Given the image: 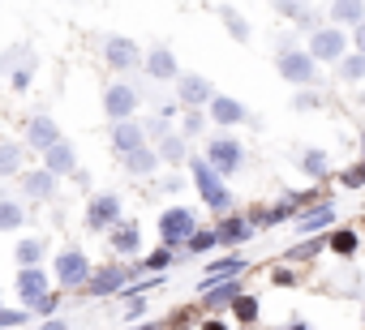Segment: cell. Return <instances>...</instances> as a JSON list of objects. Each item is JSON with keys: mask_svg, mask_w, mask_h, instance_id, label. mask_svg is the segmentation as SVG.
<instances>
[{"mask_svg": "<svg viewBox=\"0 0 365 330\" xmlns=\"http://www.w3.org/2000/svg\"><path fill=\"white\" fill-rule=\"evenodd\" d=\"M318 103H322V95H314V90H305V95H297V99H292V107H297V112H314Z\"/></svg>", "mask_w": 365, "mask_h": 330, "instance_id": "cell-38", "label": "cell"}, {"mask_svg": "<svg viewBox=\"0 0 365 330\" xmlns=\"http://www.w3.org/2000/svg\"><path fill=\"white\" fill-rule=\"evenodd\" d=\"M142 142H146V129H138L133 120H125V124H116V129H112V146L120 150V159H125V154H133V150H142Z\"/></svg>", "mask_w": 365, "mask_h": 330, "instance_id": "cell-18", "label": "cell"}, {"mask_svg": "<svg viewBox=\"0 0 365 330\" xmlns=\"http://www.w3.org/2000/svg\"><path fill=\"white\" fill-rule=\"evenodd\" d=\"M14 86L26 90V86H31V69H18V73H14Z\"/></svg>", "mask_w": 365, "mask_h": 330, "instance_id": "cell-42", "label": "cell"}, {"mask_svg": "<svg viewBox=\"0 0 365 330\" xmlns=\"http://www.w3.org/2000/svg\"><path fill=\"white\" fill-rule=\"evenodd\" d=\"M198 232V219L190 215V206H168L159 215V236L163 245H190V236Z\"/></svg>", "mask_w": 365, "mask_h": 330, "instance_id": "cell-2", "label": "cell"}, {"mask_svg": "<svg viewBox=\"0 0 365 330\" xmlns=\"http://www.w3.org/2000/svg\"><path fill=\"white\" fill-rule=\"evenodd\" d=\"M142 69H146L155 82H172V78L180 82V73H176V56H172L168 48H155V52L146 56V65H142Z\"/></svg>", "mask_w": 365, "mask_h": 330, "instance_id": "cell-15", "label": "cell"}, {"mask_svg": "<svg viewBox=\"0 0 365 330\" xmlns=\"http://www.w3.org/2000/svg\"><path fill=\"white\" fill-rule=\"evenodd\" d=\"M73 168H78V154H73L69 142H56V146L43 154V172H52V176H65V172H73Z\"/></svg>", "mask_w": 365, "mask_h": 330, "instance_id": "cell-14", "label": "cell"}, {"mask_svg": "<svg viewBox=\"0 0 365 330\" xmlns=\"http://www.w3.org/2000/svg\"><path fill=\"white\" fill-rule=\"evenodd\" d=\"M43 249H48V240H18L14 262H18L22 270H35V266H39V257H43Z\"/></svg>", "mask_w": 365, "mask_h": 330, "instance_id": "cell-20", "label": "cell"}, {"mask_svg": "<svg viewBox=\"0 0 365 330\" xmlns=\"http://www.w3.org/2000/svg\"><path fill=\"white\" fill-rule=\"evenodd\" d=\"M22 193L26 198H35V202H52L56 198V176L52 172H22Z\"/></svg>", "mask_w": 365, "mask_h": 330, "instance_id": "cell-12", "label": "cell"}, {"mask_svg": "<svg viewBox=\"0 0 365 330\" xmlns=\"http://www.w3.org/2000/svg\"><path fill=\"white\" fill-rule=\"evenodd\" d=\"M288 330H305V321H297V326H288Z\"/></svg>", "mask_w": 365, "mask_h": 330, "instance_id": "cell-47", "label": "cell"}, {"mask_svg": "<svg viewBox=\"0 0 365 330\" xmlns=\"http://www.w3.org/2000/svg\"><path fill=\"white\" fill-rule=\"evenodd\" d=\"M133 107H138V90H133V86L116 82V86H108V90H103V112H108L116 124H125V120L133 116Z\"/></svg>", "mask_w": 365, "mask_h": 330, "instance_id": "cell-7", "label": "cell"}, {"mask_svg": "<svg viewBox=\"0 0 365 330\" xmlns=\"http://www.w3.org/2000/svg\"><path fill=\"white\" fill-rule=\"evenodd\" d=\"M125 168H129L133 176H146V172H155V168H159V154L142 146V150H133V154H125Z\"/></svg>", "mask_w": 365, "mask_h": 330, "instance_id": "cell-23", "label": "cell"}, {"mask_svg": "<svg viewBox=\"0 0 365 330\" xmlns=\"http://www.w3.org/2000/svg\"><path fill=\"white\" fill-rule=\"evenodd\" d=\"M22 219H26V211H22L18 202L0 198V232H18V228H22Z\"/></svg>", "mask_w": 365, "mask_h": 330, "instance_id": "cell-26", "label": "cell"}, {"mask_svg": "<svg viewBox=\"0 0 365 330\" xmlns=\"http://www.w3.org/2000/svg\"><path fill=\"white\" fill-rule=\"evenodd\" d=\"M56 142H65V137H61V129H56V120H52V116H43V112H39V116H31V124H26V146H35V150H43V154H48Z\"/></svg>", "mask_w": 365, "mask_h": 330, "instance_id": "cell-8", "label": "cell"}, {"mask_svg": "<svg viewBox=\"0 0 365 330\" xmlns=\"http://www.w3.org/2000/svg\"><path fill=\"white\" fill-rule=\"evenodd\" d=\"M352 39H356V52L365 56V26H356V35H352Z\"/></svg>", "mask_w": 365, "mask_h": 330, "instance_id": "cell-44", "label": "cell"}, {"mask_svg": "<svg viewBox=\"0 0 365 330\" xmlns=\"http://www.w3.org/2000/svg\"><path fill=\"white\" fill-rule=\"evenodd\" d=\"M220 18H224V26H228V35H232L237 43H245V39H250V26H245V22L237 18V9H220Z\"/></svg>", "mask_w": 365, "mask_h": 330, "instance_id": "cell-30", "label": "cell"}, {"mask_svg": "<svg viewBox=\"0 0 365 330\" xmlns=\"http://www.w3.org/2000/svg\"><path fill=\"white\" fill-rule=\"evenodd\" d=\"M241 142H232V137H211V146H207V163L220 172V176H232V172H241Z\"/></svg>", "mask_w": 365, "mask_h": 330, "instance_id": "cell-4", "label": "cell"}, {"mask_svg": "<svg viewBox=\"0 0 365 330\" xmlns=\"http://www.w3.org/2000/svg\"><path fill=\"white\" fill-rule=\"evenodd\" d=\"M344 185H352V189H356V185H365V168H361V172H348V176H344Z\"/></svg>", "mask_w": 365, "mask_h": 330, "instance_id": "cell-43", "label": "cell"}, {"mask_svg": "<svg viewBox=\"0 0 365 330\" xmlns=\"http://www.w3.org/2000/svg\"><path fill=\"white\" fill-rule=\"evenodd\" d=\"M237 300H241V283H237V279L207 287V304H211V309H220V304H237Z\"/></svg>", "mask_w": 365, "mask_h": 330, "instance_id": "cell-22", "label": "cell"}, {"mask_svg": "<svg viewBox=\"0 0 365 330\" xmlns=\"http://www.w3.org/2000/svg\"><path fill=\"white\" fill-rule=\"evenodd\" d=\"M43 330H65V321H61V317H52V321H48Z\"/></svg>", "mask_w": 365, "mask_h": 330, "instance_id": "cell-45", "label": "cell"}, {"mask_svg": "<svg viewBox=\"0 0 365 330\" xmlns=\"http://www.w3.org/2000/svg\"><path fill=\"white\" fill-rule=\"evenodd\" d=\"M232 313H237L241 321H254V317H258V300H254V296H241V300L232 304Z\"/></svg>", "mask_w": 365, "mask_h": 330, "instance_id": "cell-36", "label": "cell"}, {"mask_svg": "<svg viewBox=\"0 0 365 330\" xmlns=\"http://www.w3.org/2000/svg\"><path fill=\"white\" fill-rule=\"evenodd\" d=\"M331 18H335V22H356V26H365V5L339 0V5H331Z\"/></svg>", "mask_w": 365, "mask_h": 330, "instance_id": "cell-27", "label": "cell"}, {"mask_svg": "<svg viewBox=\"0 0 365 330\" xmlns=\"http://www.w3.org/2000/svg\"><path fill=\"white\" fill-rule=\"evenodd\" d=\"M22 159H26V150L18 142H0V176H18Z\"/></svg>", "mask_w": 365, "mask_h": 330, "instance_id": "cell-21", "label": "cell"}, {"mask_svg": "<svg viewBox=\"0 0 365 330\" xmlns=\"http://www.w3.org/2000/svg\"><path fill=\"white\" fill-rule=\"evenodd\" d=\"M56 279H61V287H86V283H91V262H86V253H82V249H65V253L56 257Z\"/></svg>", "mask_w": 365, "mask_h": 330, "instance_id": "cell-5", "label": "cell"}, {"mask_svg": "<svg viewBox=\"0 0 365 330\" xmlns=\"http://www.w3.org/2000/svg\"><path fill=\"white\" fill-rule=\"evenodd\" d=\"M279 78L297 82V86H314L318 82V60L309 52H279Z\"/></svg>", "mask_w": 365, "mask_h": 330, "instance_id": "cell-3", "label": "cell"}, {"mask_svg": "<svg viewBox=\"0 0 365 330\" xmlns=\"http://www.w3.org/2000/svg\"><path fill=\"white\" fill-rule=\"evenodd\" d=\"M309 56L314 60H339L344 56V31H314L309 35Z\"/></svg>", "mask_w": 365, "mask_h": 330, "instance_id": "cell-10", "label": "cell"}, {"mask_svg": "<svg viewBox=\"0 0 365 330\" xmlns=\"http://www.w3.org/2000/svg\"><path fill=\"white\" fill-rule=\"evenodd\" d=\"M142 313H146V300H142V296H133V300L125 304V317L133 321V317H142Z\"/></svg>", "mask_w": 365, "mask_h": 330, "instance_id": "cell-41", "label": "cell"}, {"mask_svg": "<svg viewBox=\"0 0 365 330\" xmlns=\"http://www.w3.org/2000/svg\"><path fill=\"white\" fill-rule=\"evenodd\" d=\"M190 176H194V185H198V193H202V202L211 206V211H228L232 206V193H228V185H224V176L211 168V163L207 159H194L190 163Z\"/></svg>", "mask_w": 365, "mask_h": 330, "instance_id": "cell-1", "label": "cell"}, {"mask_svg": "<svg viewBox=\"0 0 365 330\" xmlns=\"http://www.w3.org/2000/svg\"><path fill=\"white\" fill-rule=\"evenodd\" d=\"M241 270H245V257H237V253H232V257H224V262H211V266H207V275H202V292H207V287H215V283L237 279Z\"/></svg>", "mask_w": 365, "mask_h": 330, "instance_id": "cell-16", "label": "cell"}, {"mask_svg": "<svg viewBox=\"0 0 365 330\" xmlns=\"http://www.w3.org/2000/svg\"><path fill=\"white\" fill-rule=\"evenodd\" d=\"M26 309H0V330H5V326H26Z\"/></svg>", "mask_w": 365, "mask_h": 330, "instance_id": "cell-37", "label": "cell"}, {"mask_svg": "<svg viewBox=\"0 0 365 330\" xmlns=\"http://www.w3.org/2000/svg\"><path fill=\"white\" fill-rule=\"evenodd\" d=\"M159 154H163V159H172V163H180V159H185V137H180V133L159 137Z\"/></svg>", "mask_w": 365, "mask_h": 330, "instance_id": "cell-29", "label": "cell"}, {"mask_svg": "<svg viewBox=\"0 0 365 330\" xmlns=\"http://www.w3.org/2000/svg\"><path fill=\"white\" fill-rule=\"evenodd\" d=\"M112 249L116 253H138V228L133 223H116L112 228Z\"/></svg>", "mask_w": 365, "mask_h": 330, "instance_id": "cell-25", "label": "cell"}, {"mask_svg": "<svg viewBox=\"0 0 365 330\" xmlns=\"http://www.w3.org/2000/svg\"><path fill=\"white\" fill-rule=\"evenodd\" d=\"M331 249H335V253H344V257H348V253H352V249H356V232H335V236H331Z\"/></svg>", "mask_w": 365, "mask_h": 330, "instance_id": "cell-35", "label": "cell"}, {"mask_svg": "<svg viewBox=\"0 0 365 330\" xmlns=\"http://www.w3.org/2000/svg\"><path fill=\"white\" fill-rule=\"evenodd\" d=\"M116 219H120V198H112V193H103L86 206V228H112Z\"/></svg>", "mask_w": 365, "mask_h": 330, "instance_id": "cell-11", "label": "cell"}, {"mask_svg": "<svg viewBox=\"0 0 365 330\" xmlns=\"http://www.w3.org/2000/svg\"><path fill=\"white\" fill-rule=\"evenodd\" d=\"M146 330H155V326H146Z\"/></svg>", "mask_w": 365, "mask_h": 330, "instance_id": "cell-48", "label": "cell"}, {"mask_svg": "<svg viewBox=\"0 0 365 330\" xmlns=\"http://www.w3.org/2000/svg\"><path fill=\"white\" fill-rule=\"evenodd\" d=\"M207 129V116L202 112H185V129H180V137H198Z\"/></svg>", "mask_w": 365, "mask_h": 330, "instance_id": "cell-34", "label": "cell"}, {"mask_svg": "<svg viewBox=\"0 0 365 330\" xmlns=\"http://www.w3.org/2000/svg\"><path fill=\"white\" fill-rule=\"evenodd\" d=\"M168 266H172V253H168V249H155V253L146 257V270H168Z\"/></svg>", "mask_w": 365, "mask_h": 330, "instance_id": "cell-39", "label": "cell"}, {"mask_svg": "<svg viewBox=\"0 0 365 330\" xmlns=\"http://www.w3.org/2000/svg\"><path fill=\"white\" fill-rule=\"evenodd\" d=\"M103 56H108V65L112 69H120V73H129V69H138L142 65V52H138V43H129V39H108L103 43Z\"/></svg>", "mask_w": 365, "mask_h": 330, "instance_id": "cell-9", "label": "cell"}, {"mask_svg": "<svg viewBox=\"0 0 365 330\" xmlns=\"http://www.w3.org/2000/svg\"><path fill=\"white\" fill-rule=\"evenodd\" d=\"M215 236H220V245H241V240H250V223L245 219H224L215 228Z\"/></svg>", "mask_w": 365, "mask_h": 330, "instance_id": "cell-24", "label": "cell"}, {"mask_svg": "<svg viewBox=\"0 0 365 330\" xmlns=\"http://www.w3.org/2000/svg\"><path fill=\"white\" fill-rule=\"evenodd\" d=\"M176 99L185 103V112H198L202 103L211 107V99H215V90H211V82L207 78H198V73H185L176 82Z\"/></svg>", "mask_w": 365, "mask_h": 330, "instance_id": "cell-6", "label": "cell"}, {"mask_svg": "<svg viewBox=\"0 0 365 330\" xmlns=\"http://www.w3.org/2000/svg\"><path fill=\"white\" fill-rule=\"evenodd\" d=\"M215 245H220V236H215V232H194L185 249H190V253H207V249H215Z\"/></svg>", "mask_w": 365, "mask_h": 330, "instance_id": "cell-33", "label": "cell"}, {"mask_svg": "<svg viewBox=\"0 0 365 330\" xmlns=\"http://www.w3.org/2000/svg\"><path fill=\"white\" fill-rule=\"evenodd\" d=\"M125 283H129V275H125V270H116V266H103V270H95V275H91L86 292H91V296H112V292H120Z\"/></svg>", "mask_w": 365, "mask_h": 330, "instance_id": "cell-13", "label": "cell"}, {"mask_svg": "<svg viewBox=\"0 0 365 330\" xmlns=\"http://www.w3.org/2000/svg\"><path fill=\"white\" fill-rule=\"evenodd\" d=\"M18 296L31 300V304H35L39 296H48V275H43L39 266H35V270H18Z\"/></svg>", "mask_w": 365, "mask_h": 330, "instance_id": "cell-19", "label": "cell"}, {"mask_svg": "<svg viewBox=\"0 0 365 330\" xmlns=\"http://www.w3.org/2000/svg\"><path fill=\"white\" fill-rule=\"evenodd\" d=\"M331 219H335V211H331V206H322V211H309V215L301 219V232H314V228H331Z\"/></svg>", "mask_w": 365, "mask_h": 330, "instance_id": "cell-31", "label": "cell"}, {"mask_svg": "<svg viewBox=\"0 0 365 330\" xmlns=\"http://www.w3.org/2000/svg\"><path fill=\"white\" fill-rule=\"evenodd\" d=\"M202 330H228V326H224V321H207Z\"/></svg>", "mask_w": 365, "mask_h": 330, "instance_id": "cell-46", "label": "cell"}, {"mask_svg": "<svg viewBox=\"0 0 365 330\" xmlns=\"http://www.w3.org/2000/svg\"><path fill=\"white\" fill-rule=\"evenodd\" d=\"M56 304H61V300H56V296H39V300H35V304H31V309H35V313H43V317H48V313H56Z\"/></svg>", "mask_w": 365, "mask_h": 330, "instance_id": "cell-40", "label": "cell"}, {"mask_svg": "<svg viewBox=\"0 0 365 330\" xmlns=\"http://www.w3.org/2000/svg\"><path fill=\"white\" fill-rule=\"evenodd\" d=\"M211 120H215V124H241V120H250V112H245L237 99L215 95V99H211Z\"/></svg>", "mask_w": 365, "mask_h": 330, "instance_id": "cell-17", "label": "cell"}, {"mask_svg": "<svg viewBox=\"0 0 365 330\" xmlns=\"http://www.w3.org/2000/svg\"><path fill=\"white\" fill-rule=\"evenodd\" d=\"M301 168H305L309 176H327V172H331V159H327V150H305V154H301Z\"/></svg>", "mask_w": 365, "mask_h": 330, "instance_id": "cell-28", "label": "cell"}, {"mask_svg": "<svg viewBox=\"0 0 365 330\" xmlns=\"http://www.w3.org/2000/svg\"><path fill=\"white\" fill-rule=\"evenodd\" d=\"M339 78H348V82L365 78V56H361V52H356V56H344V60H339Z\"/></svg>", "mask_w": 365, "mask_h": 330, "instance_id": "cell-32", "label": "cell"}]
</instances>
